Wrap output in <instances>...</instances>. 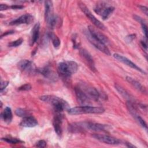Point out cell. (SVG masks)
Masks as SVG:
<instances>
[{"label": "cell", "instance_id": "obj_1", "mask_svg": "<svg viewBox=\"0 0 148 148\" xmlns=\"http://www.w3.org/2000/svg\"><path fill=\"white\" fill-rule=\"evenodd\" d=\"M40 99L43 102L51 105L55 111L61 113L64 110H68L69 108V103L64 99L53 95H46L40 97Z\"/></svg>", "mask_w": 148, "mask_h": 148}, {"label": "cell", "instance_id": "obj_2", "mask_svg": "<svg viewBox=\"0 0 148 148\" xmlns=\"http://www.w3.org/2000/svg\"><path fill=\"white\" fill-rule=\"evenodd\" d=\"M45 18L47 24L51 28H54L60 24V18L53 13V2L51 1L45 2Z\"/></svg>", "mask_w": 148, "mask_h": 148}, {"label": "cell", "instance_id": "obj_3", "mask_svg": "<svg viewBox=\"0 0 148 148\" xmlns=\"http://www.w3.org/2000/svg\"><path fill=\"white\" fill-rule=\"evenodd\" d=\"M77 69V64L73 61L61 62L58 65V73L64 77H69L75 73Z\"/></svg>", "mask_w": 148, "mask_h": 148}, {"label": "cell", "instance_id": "obj_4", "mask_svg": "<svg viewBox=\"0 0 148 148\" xmlns=\"http://www.w3.org/2000/svg\"><path fill=\"white\" fill-rule=\"evenodd\" d=\"M105 109L102 107H95L91 106H80L69 109L68 112L70 114H80L86 113L99 114L104 112Z\"/></svg>", "mask_w": 148, "mask_h": 148}, {"label": "cell", "instance_id": "obj_5", "mask_svg": "<svg viewBox=\"0 0 148 148\" xmlns=\"http://www.w3.org/2000/svg\"><path fill=\"white\" fill-rule=\"evenodd\" d=\"M78 5L79 6V8L82 10V11L85 14V15L88 18V19L94 25H95L97 27H98L101 29L105 30L106 29L105 26L91 13V12L90 11L88 8L86 6V5L84 3L82 2H79L78 3Z\"/></svg>", "mask_w": 148, "mask_h": 148}, {"label": "cell", "instance_id": "obj_6", "mask_svg": "<svg viewBox=\"0 0 148 148\" xmlns=\"http://www.w3.org/2000/svg\"><path fill=\"white\" fill-rule=\"evenodd\" d=\"M79 123L84 131L86 130H88L94 131H108L111 128V127L107 124H102L87 121Z\"/></svg>", "mask_w": 148, "mask_h": 148}, {"label": "cell", "instance_id": "obj_7", "mask_svg": "<svg viewBox=\"0 0 148 148\" xmlns=\"http://www.w3.org/2000/svg\"><path fill=\"white\" fill-rule=\"evenodd\" d=\"M80 89L86 94L90 100L97 101L99 98V94L97 90L87 83H81L78 85Z\"/></svg>", "mask_w": 148, "mask_h": 148}, {"label": "cell", "instance_id": "obj_8", "mask_svg": "<svg viewBox=\"0 0 148 148\" xmlns=\"http://www.w3.org/2000/svg\"><path fill=\"white\" fill-rule=\"evenodd\" d=\"M18 69L23 72L28 73H34L38 71L35 64L31 61L28 60H23L17 64Z\"/></svg>", "mask_w": 148, "mask_h": 148}, {"label": "cell", "instance_id": "obj_9", "mask_svg": "<svg viewBox=\"0 0 148 148\" xmlns=\"http://www.w3.org/2000/svg\"><path fill=\"white\" fill-rule=\"evenodd\" d=\"M85 35L87 37V38L88 39V40L90 41V42L97 49H98L99 50H100L101 51L103 52V53L106 54V55L110 56V53L109 50L108 49V48L105 45L103 44L102 43H101V42H99V40H97L96 39L94 38L88 32L86 31L85 32Z\"/></svg>", "mask_w": 148, "mask_h": 148}, {"label": "cell", "instance_id": "obj_10", "mask_svg": "<svg viewBox=\"0 0 148 148\" xmlns=\"http://www.w3.org/2000/svg\"><path fill=\"white\" fill-rule=\"evenodd\" d=\"M75 92L76 99L78 103L81 105V106H87L91 104L90 99L78 86L75 87Z\"/></svg>", "mask_w": 148, "mask_h": 148}, {"label": "cell", "instance_id": "obj_11", "mask_svg": "<svg viewBox=\"0 0 148 148\" xmlns=\"http://www.w3.org/2000/svg\"><path fill=\"white\" fill-rule=\"evenodd\" d=\"M113 57L117 60L118 61L123 62V64L127 65V66L134 69H136L144 74H146V72H145L144 70H143L142 68H140V67H139L137 65H136L135 63H134L132 61H131L130 60H129L128 58H127V57L122 56V55H120L119 54H117V53H115L113 54Z\"/></svg>", "mask_w": 148, "mask_h": 148}, {"label": "cell", "instance_id": "obj_12", "mask_svg": "<svg viewBox=\"0 0 148 148\" xmlns=\"http://www.w3.org/2000/svg\"><path fill=\"white\" fill-rule=\"evenodd\" d=\"M88 31L89 34L95 39L99 40L104 45L107 44L109 42V39L104 34L98 31L96 28L91 25L88 27Z\"/></svg>", "mask_w": 148, "mask_h": 148}, {"label": "cell", "instance_id": "obj_13", "mask_svg": "<svg viewBox=\"0 0 148 148\" xmlns=\"http://www.w3.org/2000/svg\"><path fill=\"white\" fill-rule=\"evenodd\" d=\"M92 136L99 141L106 144L119 145V143H120V140L119 139L109 135L94 134L92 135Z\"/></svg>", "mask_w": 148, "mask_h": 148}, {"label": "cell", "instance_id": "obj_14", "mask_svg": "<svg viewBox=\"0 0 148 148\" xmlns=\"http://www.w3.org/2000/svg\"><path fill=\"white\" fill-rule=\"evenodd\" d=\"M79 53L81 57L83 58V59L84 60L85 62L87 63V65L91 69V70L95 72L96 68L95 66V63L89 52L84 49H82L80 50Z\"/></svg>", "mask_w": 148, "mask_h": 148}, {"label": "cell", "instance_id": "obj_15", "mask_svg": "<svg viewBox=\"0 0 148 148\" xmlns=\"http://www.w3.org/2000/svg\"><path fill=\"white\" fill-rule=\"evenodd\" d=\"M34 20L33 16L30 14H25L18 18L10 21L9 24L10 25H20L23 24H28L32 22Z\"/></svg>", "mask_w": 148, "mask_h": 148}, {"label": "cell", "instance_id": "obj_16", "mask_svg": "<svg viewBox=\"0 0 148 148\" xmlns=\"http://www.w3.org/2000/svg\"><path fill=\"white\" fill-rule=\"evenodd\" d=\"M38 71L43 76L51 81H57L58 78L57 74L47 66H45L40 69H38Z\"/></svg>", "mask_w": 148, "mask_h": 148}, {"label": "cell", "instance_id": "obj_17", "mask_svg": "<svg viewBox=\"0 0 148 148\" xmlns=\"http://www.w3.org/2000/svg\"><path fill=\"white\" fill-rule=\"evenodd\" d=\"M57 114L54 116L53 124L54 131L58 136H61L62 132V115L60 113L57 112Z\"/></svg>", "mask_w": 148, "mask_h": 148}, {"label": "cell", "instance_id": "obj_18", "mask_svg": "<svg viewBox=\"0 0 148 148\" xmlns=\"http://www.w3.org/2000/svg\"><path fill=\"white\" fill-rule=\"evenodd\" d=\"M20 125L24 127H34L38 125V121L33 116H28L23 117Z\"/></svg>", "mask_w": 148, "mask_h": 148}, {"label": "cell", "instance_id": "obj_19", "mask_svg": "<svg viewBox=\"0 0 148 148\" xmlns=\"http://www.w3.org/2000/svg\"><path fill=\"white\" fill-rule=\"evenodd\" d=\"M39 29H40V24L39 23H36L31 31L29 45L31 46H33L38 40L39 36Z\"/></svg>", "mask_w": 148, "mask_h": 148}, {"label": "cell", "instance_id": "obj_20", "mask_svg": "<svg viewBox=\"0 0 148 148\" xmlns=\"http://www.w3.org/2000/svg\"><path fill=\"white\" fill-rule=\"evenodd\" d=\"M126 80L137 90L139 91L140 92H141L142 93H146V88L143 86H142L139 82H138V81L135 80L134 78H132L130 76H127Z\"/></svg>", "mask_w": 148, "mask_h": 148}, {"label": "cell", "instance_id": "obj_21", "mask_svg": "<svg viewBox=\"0 0 148 148\" xmlns=\"http://www.w3.org/2000/svg\"><path fill=\"white\" fill-rule=\"evenodd\" d=\"M12 112L9 107H6L2 113V117L3 121L7 123H10L12 120Z\"/></svg>", "mask_w": 148, "mask_h": 148}, {"label": "cell", "instance_id": "obj_22", "mask_svg": "<svg viewBox=\"0 0 148 148\" xmlns=\"http://www.w3.org/2000/svg\"><path fill=\"white\" fill-rule=\"evenodd\" d=\"M114 10V7H113L112 6H108V5L105 8V9L102 11V13L101 14L102 19L104 20L108 19L110 17V16L112 14Z\"/></svg>", "mask_w": 148, "mask_h": 148}, {"label": "cell", "instance_id": "obj_23", "mask_svg": "<svg viewBox=\"0 0 148 148\" xmlns=\"http://www.w3.org/2000/svg\"><path fill=\"white\" fill-rule=\"evenodd\" d=\"M115 86V88L117 90V91L125 98L128 99L129 100V101H131V98L130 95L128 93L127 91H126L123 87H121V86H120L119 85H118L117 84H115L114 85Z\"/></svg>", "mask_w": 148, "mask_h": 148}, {"label": "cell", "instance_id": "obj_24", "mask_svg": "<svg viewBox=\"0 0 148 148\" xmlns=\"http://www.w3.org/2000/svg\"><path fill=\"white\" fill-rule=\"evenodd\" d=\"M108 6V4L105 2H98L94 8V12L98 14H100L102 13V11L105 9V8Z\"/></svg>", "mask_w": 148, "mask_h": 148}, {"label": "cell", "instance_id": "obj_25", "mask_svg": "<svg viewBox=\"0 0 148 148\" xmlns=\"http://www.w3.org/2000/svg\"><path fill=\"white\" fill-rule=\"evenodd\" d=\"M48 36L51 39L54 47L56 48L58 47L60 45V40L59 38L57 37V36L52 32L49 33Z\"/></svg>", "mask_w": 148, "mask_h": 148}, {"label": "cell", "instance_id": "obj_26", "mask_svg": "<svg viewBox=\"0 0 148 148\" xmlns=\"http://www.w3.org/2000/svg\"><path fill=\"white\" fill-rule=\"evenodd\" d=\"M2 140L5 141L6 142H8L9 143L11 144H17V143H23V141L20 140L19 139L15 138H12V137H5L2 138Z\"/></svg>", "mask_w": 148, "mask_h": 148}, {"label": "cell", "instance_id": "obj_27", "mask_svg": "<svg viewBox=\"0 0 148 148\" xmlns=\"http://www.w3.org/2000/svg\"><path fill=\"white\" fill-rule=\"evenodd\" d=\"M15 114L19 117H25L26 116H29V112L26 110L24 109L23 108H17L15 110Z\"/></svg>", "mask_w": 148, "mask_h": 148}, {"label": "cell", "instance_id": "obj_28", "mask_svg": "<svg viewBox=\"0 0 148 148\" xmlns=\"http://www.w3.org/2000/svg\"><path fill=\"white\" fill-rule=\"evenodd\" d=\"M23 42V39L22 38H19L14 41L11 42L8 44L9 47H17L21 45V43Z\"/></svg>", "mask_w": 148, "mask_h": 148}, {"label": "cell", "instance_id": "obj_29", "mask_svg": "<svg viewBox=\"0 0 148 148\" xmlns=\"http://www.w3.org/2000/svg\"><path fill=\"white\" fill-rule=\"evenodd\" d=\"M31 88H32L31 85L29 83H27L19 87L18 90L20 91H29L31 89Z\"/></svg>", "mask_w": 148, "mask_h": 148}, {"label": "cell", "instance_id": "obj_30", "mask_svg": "<svg viewBox=\"0 0 148 148\" xmlns=\"http://www.w3.org/2000/svg\"><path fill=\"white\" fill-rule=\"evenodd\" d=\"M35 146L38 147H45L46 146V142L44 140H40L36 143Z\"/></svg>", "mask_w": 148, "mask_h": 148}, {"label": "cell", "instance_id": "obj_31", "mask_svg": "<svg viewBox=\"0 0 148 148\" xmlns=\"http://www.w3.org/2000/svg\"><path fill=\"white\" fill-rule=\"evenodd\" d=\"M135 37H136V35L135 34H130V35H129L126 36L125 40L127 42L130 43V42H132L135 38Z\"/></svg>", "mask_w": 148, "mask_h": 148}, {"label": "cell", "instance_id": "obj_32", "mask_svg": "<svg viewBox=\"0 0 148 148\" xmlns=\"http://www.w3.org/2000/svg\"><path fill=\"white\" fill-rule=\"evenodd\" d=\"M134 18L135 20H136L138 22H139V23H140L141 24H145V21L143 20V19L142 18H141L140 17L137 16V15H134Z\"/></svg>", "mask_w": 148, "mask_h": 148}, {"label": "cell", "instance_id": "obj_33", "mask_svg": "<svg viewBox=\"0 0 148 148\" xmlns=\"http://www.w3.org/2000/svg\"><path fill=\"white\" fill-rule=\"evenodd\" d=\"M9 84V82L8 81H3L1 82V91H2L3 90H4Z\"/></svg>", "mask_w": 148, "mask_h": 148}, {"label": "cell", "instance_id": "obj_34", "mask_svg": "<svg viewBox=\"0 0 148 148\" xmlns=\"http://www.w3.org/2000/svg\"><path fill=\"white\" fill-rule=\"evenodd\" d=\"M142 25V30H143V32L145 34V37L147 38V25H146V24H141Z\"/></svg>", "mask_w": 148, "mask_h": 148}, {"label": "cell", "instance_id": "obj_35", "mask_svg": "<svg viewBox=\"0 0 148 148\" xmlns=\"http://www.w3.org/2000/svg\"><path fill=\"white\" fill-rule=\"evenodd\" d=\"M24 8V6L21 5H13L12 6H10V8L12 9H21Z\"/></svg>", "mask_w": 148, "mask_h": 148}, {"label": "cell", "instance_id": "obj_36", "mask_svg": "<svg viewBox=\"0 0 148 148\" xmlns=\"http://www.w3.org/2000/svg\"><path fill=\"white\" fill-rule=\"evenodd\" d=\"M139 8L140 9V10L146 15V16H147V14H148V9H147V7H146V6H139Z\"/></svg>", "mask_w": 148, "mask_h": 148}, {"label": "cell", "instance_id": "obj_37", "mask_svg": "<svg viewBox=\"0 0 148 148\" xmlns=\"http://www.w3.org/2000/svg\"><path fill=\"white\" fill-rule=\"evenodd\" d=\"M9 8H10V6L6 4H1L0 5V10L1 11L7 10Z\"/></svg>", "mask_w": 148, "mask_h": 148}, {"label": "cell", "instance_id": "obj_38", "mask_svg": "<svg viewBox=\"0 0 148 148\" xmlns=\"http://www.w3.org/2000/svg\"><path fill=\"white\" fill-rule=\"evenodd\" d=\"M14 33V31H7V32H5L4 34H2L1 36V38H2L3 36H6L7 35H9V34H13Z\"/></svg>", "mask_w": 148, "mask_h": 148}, {"label": "cell", "instance_id": "obj_39", "mask_svg": "<svg viewBox=\"0 0 148 148\" xmlns=\"http://www.w3.org/2000/svg\"><path fill=\"white\" fill-rule=\"evenodd\" d=\"M140 43H141L142 47H143V48H145L146 50H147V43H146V42H145L144 41L142 40V41H140Z\"/></svg>", "mask_w": 148, "mask_h": 148}, {"label": "cell", "instance_id": "obj_40", "mask_svg": "<svg viewBox=\"0 0 148 148\" xmlns=\"http://www.w3.org/2000/svg\"><path fill=\"white\" fill-rule=\"evenodd\" d=\"M125 145H126V146H127L128 147H136L135 146H134V145H132L131 143H128V142H127V143H125Z\"/></svg>", "mask_w": 148, "mask_h": 148}]
</instances>
